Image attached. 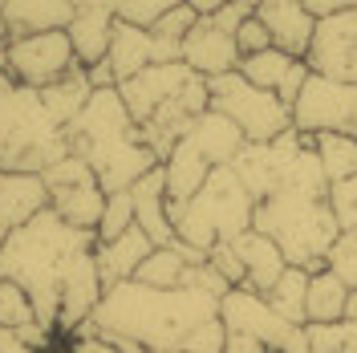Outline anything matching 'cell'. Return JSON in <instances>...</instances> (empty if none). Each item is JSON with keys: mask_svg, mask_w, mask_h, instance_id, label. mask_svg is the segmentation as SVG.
<instances>
[{"mask_svg": "<svg viewBox=\"0 0 357 353\" xmlns=\"http://www.w3.org/2000/svg\"><path fill=\"white\" fill-rule=\"evenodd\" d=\"M73 66H77V57H73V45H69L66 29L8 41V77L21 82V86L45 89L53 82H61Z\"/></svg>", "mask_w": 357, "mask_h": 353, "instance_id": "cell-9", "label": "cell"}, {"mask_svg": "<svg viewBox=\"0 0 357 353\" xmlns=\"http://www.w3.org/2000/svg\"><path fill=\"white\" fill-rule=\"evenodd\" d=\"M155 252L151 236L134 223L130 232H122L118 240H106V243H93V260H98V276H102V288H114L122 280H134L138 264Z\"/></svg>", "mask_w": 357, "mask_h": 353, "instance_id": "cell-15", "label": "cell"}, {"mask_svg": "<svg viewBox=\"0 0 357 353\" xmlns=\"http://www.w3.org/2000/svg\"><path fill=\"white\" fill-rule=\"evenodd\" d=\"M89 93H93V86H89L86 69L73 66L66 77H61V82H53V86H45V89H41V106L49 110V118H53V122L66 130L69 122H73L77 114L86 110Z\"/></svg>", "mask_w": 357, "mask_h": 353, "instance_id": "cell-25", "label": "cell"}, {"mask_svg": "<svg viewBox=\"0 0 357 353\" xmlns=\"http://www.w3.org/2000/svg\"><path fill=\"white\" fill-rule=\"evenodd\" d=\"M130 227H134V199H130V191H114V195H106V211H102V223H98L93 240L98 243L118 240V236L130 232Z\"/></svg>", "mask_w": 357, "mask_h": 353, "instance_id": "cell-31", "label": "cell"}, {"mask_svg": "<svg viewBox=\"0 0 357 353\" xmlns=\"http://www.w3.org/2000/svg\"><path fill=\"white\" fill-rule=\"evenodd\" d=\"M236 49H240V57H252V53L272 49V37H268V29L260 24V17H248V21L236 29Z\"/></svg>", "mask_w": 357, "mask_h": 353, "instance_id": "cell-39", "label": "cell"}, {"mask_svg": "<svg viewBox=\"0 0 357 353\" xmlns=\"http://www.w3.org/2000/svg\"><path fill=\"white\" fill-rule=\"evenodd\" d=\"M292 130L296 134H357V86L309 73L301 98L292 102Z\"/></svg>", "mask_w": 357, "mask_h": 353, "instance_id": "cell-6", "label": "cell"}, {"mask_svg": "<svg viewBox=\"0 0 357 353\" xmlns=\"http://www.w3.org/2000/svg\"><path fill=\"white\" fill-rule=\"evenodd\" d=\"M167 216L175 227V240L211 252L215 243H231L252 232L256 199L248 195V187L231 167H215L187 203H167Z\"/></svg>", "mask_w": 357, "mask_h": 353, "instance_id": "cell-4", "label": "cell"}, {"mask_svg": "<svg viewBox=\"0 0 357 353\" xmlns=\"http://www.w3.org/2000/svg\"><path fill=\"white\" fill-rule=\"evenodd\" d=\"M187 268H191V264L178 256V248H175V243H167V248H155V252L138 264L134 280H138V285H146V288H178Z\"/></svg>", "mask_w": 357, "mask_h": 353, "instance_id": "cell-29", "label": "cell"}, {"mask_svg": "<svg viewBox=\"0 0 357 353\" xmlns=\"http://www.w3.org/2000/svg\"><path fill=\"white\" fill-rule=\"evenodd\" d=\"M106 66H110L118 86L130 82V77H138L146 66H155V33H151V29H138V24L118 21L114 24L110 53H106Z\"/></svg>", "mask_w": 357, "mask_h": 353, "instance_id": "cell-21", "label": "cell"}, {"mask_svg": "<svg viewBox=\"0 0 357 353\" xmlns=\"http://www.w3.org/2000/svg\"><path fill=\"white\" fill-rule=\"evenodd\" d=\"M220 317V301L199 288H146L122 280L102 292L86 325L102 337H126L146 353H183L191 333Z\"/></svg>", "mask_w": 357, "mask_h": 353, "instance_id": "cell-1", "label": "cell"}, {"mask_svg": "<svg viewBox=\"0 0 357 353\" xmlns=\"http://www.w3.org/2000/svg\"><path fill=\"white\" fill-rule=\"evenodd\" d=\"M325 268L333 276H341L345 288H357V227L337 236V243L329 248V256H325Z\"/></svg>", "mask_w": 357, "mask_h": 353, "instance_id": "cell-34", "label": "cell"}, {"mask_svg": "<svg viewBox=\"0 0 357 353\" xmlns=\"http://www.w3.org/2000/svg\"><path fill=\"white\" fill-rule=\"evenodd\" d=\"M301 147H305V134H296V130H284L272 142H244V151L236 155L231 171L240 175L248 195L260 203V199L276 195L289 183V171L296 163V155H301Z\"/></svg>", "mask_w": 357, "mask_h": 353, "instance_id": "cell-8", "label": "cell"}, {"mask_svg": "<svg viewBox=\"0 0 357 353\" xmlns=\"http://www.w3.org/2000/svg\"><path fill=\"white\" fill-rule=\"evenodd\" d=\"M0 4H4V0H0Z\"/></svg>", "mask_w": 357, "mask_h": 353, "instance_id": "cell-48", "label": "cell"}, {"mask_svg": "<svg viewBox=\"0 0 357 353\" xmlns=\"http://www.w3.org/2000/svg\"><path fill=\"white\" fill-rule=\"evenodd\" d=\"M301 4H305L312 17L321 21V17H333V13H345V8H354L357 0H301Z\"/></svg>", "mask_w": 357, "mask_h": 353, "instance_id": "cell-42", "label": "cell"}, {"mask_svg": "<svg viewBox=\"0 0 357 353\" xmlns=\"http://www.w3.org/2000/svg\"><path fill=\"white\" fill-rule=\"evenodd\" d=\"M215 167L207 163V158L187 142V138H178L175 147H171V155L162 158V179H167V203H187V199L199 191L207 175H211Z\"/></svg>", "mask_w": 357, "mask_h": 353, "instance_id": "cell-22", "label": "cell"}, {"mask_svg": "<svg viewBox=\"0 0 357 353\" xmlns=\"http://www.w3.org/2000/svg\"><path fill=\"white\" fill-rule=\"evenodd\" d=\"M305 66L321 77H337V82L357 86V4L317 21Z\"/></svg>", "mask_w": 357, "mask_h": 353, "instance_id": "cell-10", "label": "cell"}, {"mask_svg": "<svg viewBox=\"0 0 357 353\" xmlns=\"http://www.w3.org/2000/svg\"><path fill=\"white\" fill-rule=\"evenodd\" d=\"M345 321H357V288H349V301H345Z\"/></svg>", "mask_w": 357, "mask_h": 353, "instance_id": "cell-45", "label": "cell"}, {"mask_svg": "<svg viewBox=\"0 0 357 353\" xmlns=\"http://www.w3.org/2000/svg\"><path fill=\"white\" fill-rule=\"evenodd\" d=\"M345 301L349 288L329 268L309 272V292H305V325H325V321H345Z\"/></svg>", "mask_w": 357, "mask_h": 353, "instance_id": "cell-24", "label": "cell"}, {"mask_svg": "<svg viewBox=\"0 0 357 353\" xmlns=\"http://www.w3.org/2000/svg\"><path fill=\"white\" fill-rule=\"evenodd\" d=\"M178 4H187V0H114V17L138 24V29H155L158 17H167Z\"/></svg>", "mask_w": 357, "mask_h": 353, "instance_id": "cell-33", "label": "cell"}, {"mask_svg": "<svg viewBox=\"0 0 357 353\" xmlns=\"http://www.w3.org/2000/svg\"><path fill=\"white\" fill-rule=\"evenodd\" d=\"M49 207L77 232H98L102 211H106V191L98 187V179L77 183V187H57L49 191Z\"/></svg>", "mask_w": 357, "mask_h": 353, "instance_id": "cell-23", "label": "cell"}, {"mask_svg": "<svg viewBox=\"0 0 357 353\" xmlns=\"http://www.w3.org/2000/svg\"><path fill=\"white\" fill-rule=\"evenodd\" d=\"M199 73L195 69H187L183 61H167V66H146L138 77L130 82H122L118 93H122V102H126V110H130L134 126H146L158 110H167L171 102L183 98V89L191 86Z\"/></svg>", "mask_w": 357, "mask_h": 353, "instance_id": "cell-11", "label": "cell"}, {"mask_svg": "<svg viewBox=\"0 0 357 353\" xmlns=\"http://www.w3.org/2000/svg\"><path fill=\"white\" fill-rule=\"evenodd\" d=\"M220 321H223L227 333H248V337L264 341L272 353H309L305 329L289 325L260 292H252V288H244V285L231 288L220 301Z\"/></svg>", "mask_w": 357, "mask_h": 353, "instance_id": "cell-7", "label": "cell"}, {"mask_svg": "<svg viewBox=\"0 0 357 353\" xmlns=\"http://www.w3.org/2000/svg\"><path fill=\"white\" fill-rule=\"evenodd\" d=\"M211 93V110L223 114L227 122H236V130L244 134V142H272L284 130H292V110L268 89L244 82L240 73H223L207 82Z\"/></svg>", "mask_w": 357, "mask_h": 353, "instance_id": "cell-5", "label": "cell"}, {"mask_svg": "<svg viewBox=\"0 0 357 353\" xmlns=\"http://www.w3.org/2000/svg\"><path fill=\"white\" fill-rule=\"evenodd\" d=\"M195 24H199L195 8H191V4H178V8H171V13H167V17H158L151 33H155V37H162V41H178V45H183V37H187Z\"/></svg>", "mask_w": 357, "mask_h": 353, "instance_id": "cell-37", "label": "cell"}, {"mask_svg": "<svg viewBox=\"0 0 357 353\" xmlns=\"http://www.w3.org/2000/svg\"><path fill=\"white\" fill-rule=\"evenodd\" d=\"M134 199V223L151 236L155 248H167L175 243V227H171V216H167V179H162V167H155L151 175H142L130 187Z\"/></svg>", "mask_w": 357, "mask_h": 353, "instance_id": "cell-17", "label": "cell"}, {"mask_svg": "<svg viewBox=\"0 0 357 353\" xmlns=\"http://www.w3.org/2000/svg\"><path fill=\"white\" fill-rule=\"evenodd\" d=\"M0 77H4V73H0Z\"/></svg>", "mask_w": 357, "mask_h": 353, "instance_id": "cell-47", "label": "cell"}, {"mask_svg": "<svg viewBox=\"0 0 357 353\" xmlns=\"http://www.w3.org/2000/svg\"><path fill=\"white\" fill-rule=\"evenodd\" d=\"M305 292H309V272L289 264V268H284V276H280V280L264 292V301L280 313L289 325L305 329Z\"/></svg>", "mask_w": 357, "mask_h": 353, "instance_id": "cell-28", "label": "cell"}, {"mask_svg": "<svg viewBox=\"0 0 357 353\" xmlns=\"http://www.w3.org/2000/svg\"><path fill=\"white\" fill-rule=\"evenodd\" d=\"M93 243H98L93 232L69 227L53 207H45L41 216H33L0 243V276L29 292L37 325H45L49 333H57L61 288L73 276V268L93 252Z\"/></svg>", "mask_w": 357, "mask_h": 353, "instance_id": "cell-2", "label": "cell"}, {"mask_svg": "<svg viewBox=\"0 0 357 353\" xmlns=\"http://www.w3.org/2000/svg\"><path fill=\"white\" fill-rule=\"evenodd\" d=\"M252 227L276 243L280 256L292 268H305V272H321L329 248L341 236L329 199L305 195V191H289V187L256 203Z\"/></svg>", "mask_w": 357, "mask_h": 353, "instance_id": "cell-3", "label": "cell"}, {"mask_svg": "<svg viewBox=\"0 0 357 353\" xmlns=\"http://www.w3.org/2000/svg\"><path fill=\"white\" fill-rule=\"evenodd\" d=\"M312 147H317V158H321V171L329 179V187L357 175V134H317Z\"/></svg>", "mask_w": 357, "mask_h": 353, "instance_id": "cell-27", "label": "cell"}, {"mask_svg": "<svg viewBox=\"0 0 357 353\" xmlns=\"http://www.w3.org/2000/svg\"><path fill=\"white\" fill-rule=\"evenodd\" d=\"M45 187L49 191H57V187H77V183H89L93 179V171H89V163L82 155H69V158H61L53 171H45Z\"/></svg>", "mask_w": 357, "mask_h": 353, "instance_id": "cell-36", "label": "cell"}, {"mask_svg": "<svg viewBox=\"0 0 357 353\" xmlns=\"http://www.w3.org/2000/svg\"><path fill=\"white\" fill-rule=\"evenodd\" d=\"M0 353H37V350H29L17 337V329H0Z\"/></svg>", "mask_w": 357, "mask_h": 353, "instance_id": "cell-44", "label": "cell"}, {"mask_svg": "<svg viewBox=\"0 0 357 353\" xmlns=\"http://www.w3.org/2000/svg\"><path fill=\"white\" fill-rule=\"evenodd\" d=\"M69 353H118V350H114L102 333H93L89 325H82V329L69 337Z\"/></svg>", "mask_w": 357, "mask_h": 353, "instance_id": "cell-41", "label": "cell"}, {"mask_svg": "<svg viewBox=\"0 0 357 353\" xmlns=\"http://www.w3.org/2000/svg\"><path fill=\"white\" fill-rule=\"evenodd\" d=\"M309 353H357V321H325L305 325Z\"/></svg>", "mask_w": 357, "mask_h": 353, "instance_id": "cell-30", "label": "cell"}, {"mask_svg": "<svg viewBox=\"0 0 357 353\" xmlns=\"http://www.w3.org/2000/svg\"><path fill=\"white\" fill-rule=\"evenodd\" d=\"M8 45V24H4V17H0V49Z\"/></svg>", "mask_w": 357, "mask_h": 353, "instance_id": "cell-46", "label": "cell"}, {"mask_svg": "<svg viewBox=\"0 0 357 353\" xmlns=\"http://www.w3.org/2000/svg\"><path fill=\"white\" fill-rule=\"evenodd\" d=\"M329 207H333V220L341 232L357 227V175H349L345 183L329 187Z\"/></svg>", "mask_w": 357, "mask_h": 353, "instance_id": "cell-35", "label": "cell"}, {"mask_svg": "<svg viewBox=\"0 0 357 353\" xmlns=\"http://www.w3.org/2000/svg\"><path fill=\"white\" fill-rule=\"evenodd\" d=\"M256 17L272 37V49L289 53V57H305L317 33V17L301 0H256Z\"/></svg>", "mask_w": 357, "mask_h": 353, "instance_id": "cell-12", "label": "cell"}, {"mask_svg": "<svg viewBox=\"0 0 357 353\" xmlns=\"http://www.w3.org/2000/svg\"><path fill=\"white\" fill-rule=\"evenodd\" d=\"M187 4L195 8V17H199V21H211V17H215L220 8H227L231 0H187Z\"/></svg>", "mask_w": 357, "mask_h": 353, "instance_id": "cell-43", "label": "cell"}, {"mask_svg": "<svg viewBox=\"0 0 357 353\" xmlns=\"http://www.w3.org/2000/svg\"><path fill=\"white\" fill-rule=\"evenodd\" d=\"M296 61H305V57H289V53H280V49H264V53H252V57H240V77L252 82V86L268 89V93H280L284 86V77L292 73Z\"/></svg>", "mask_w": 357, "mask_h": 353, "instance_id": "cell-26", "label": "cell"}, {"mask_svg": "<svg viewBox=\"0 0 357 353\" xmlns=\"http://www.w3.org/2000/svg\"><path fill=\"white\" fill-rule=\"evenodd\" d=\"M195 151H199L211 167H231L236 163V155L244 151V134L236 130V122H227L223 114H215L211 106L187 126V134H183Z\"/></svg>", "mask_w": 357, "mask_h": 353, "instance_id": "cell-19", "label": "cell"}, {"mask_svg": "<svg viewBox=\"0 0 357 353\" xmlns=\"http://www.w3.org/2000/svg\"><path fill=\"white\" fill-rule=\"evenodd\" d=\"M231 248H236V256H240V264H244V288L260 292V296H264L268 288L284 276V268H289V260L280 256V248L268 240V236H260L256 227L244 232L240 240H231Z\"/></svg>", "mask_w": 357, "mask_h": 353, "instance_id": "cell-20", "label": "cell"}, {"mask_svg": "<svg viewBox=\"0 0 357 353\" xmlns=\"http://www.w3.org/2000/svg\"><path fill=\"white\" fill-rule=\"evenodd\" d=\"M29 321H37L29 292H24L21 285H13V280L0 276V329H21Z\"/></svg>", "mask_w": 357, "mask_h": 353, "instance_id": "cell-32", "label": "cell"}, {"mask_svg": "<svg viewBox=\"0 0 357 353\" xmlns=\"http://www.w3.org/2000/svg\"><path fill=\"white\" fill-rule=\"evenodd\" d=\"M207 264L215 268L231 288L244 285V264H240V256H236V248H231V243H215V248L207 252Z\"/></svg>", "mask_w": 357, "mask_h": 353, "instance_id": "cell-38", "label": "cell"}, {"mask_svg": "<svg viewBox=\"0 0 357 353\" xmlns=\"http://www.w3.org/2000/svg\"><path fill=\"white\" fill-rule=\"evenodd\" d=\"M45 207H49V187L41 175L0 171V243L33 216H41Z\"/></svg>", "mask_w": 357, "mask_h": 353, "instance_id": "cell-14", "label": "cell"}, {"mask_svg": "<svg viewBox=\"0 0 357 353\" xmlns=\"http://www.w3.org/2000/svg\"><path fill=\"white\" fill-rule=\"evenodd\" d=\"M183 66L195 69L199 77H223V73H236L240 69V49L236 37L215 29L211 21H199L187 37H183Z\"/></svg>", "mask_w": 357, "mask_h": 353, "instance_id": "cell-13", "label": "cell"}, {"mask_svg": "<svg viewBox=\"0 0 357 353\" xmlns=\"http://www.w3.org/2000/svg\"><path fill=\"white\" fill-rule=\"evenodd\" d=\"M0 17L8 24V41H21V37L69 29L73 4L69 0H4L0 4Z\"/></svg>", "mask_w": 357, "mask_h": 353, "instance_id": "cell-16", "label": "cell"}, {"mask_svg": "<svg viewBox=\"0 0 357 353\" xmlns=\"http://www.w3.org/2000/svg\"><path fill=\"white\" fill-rule=\"evenodd\" d=\"M114 24H118L114 8H73V21H69L66 37L73 45V57H77L82 69L106 61L110 41H114Z\"/></svg>", "mask_w": 357, "mask_h": 353, "instance_id": "cell-18", "label": "cell"}, {"mask_svg": "<svg viewBox=\"0 0 357 353\" xmlns=\"http://www.w3.org/2000/svg\"><path fill=\"white\" fill-rule=\"evenodd\" d=\"M248 17H256V0H231L227 8H220V13L211 17V24L236 37V29H240V24H244Z\"/></svg>", "mask_w": 357, "mask_h": 353, "instance_id": "cell-40", "label": "cell"}]
</instances>
